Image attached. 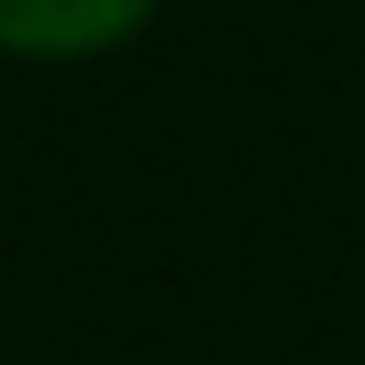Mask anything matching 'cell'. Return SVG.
<instances>
[{
	"label": "cell",
	"mask_w": 365,
	"mask_h": 365,
	"mask_svg": "<svg viewBox=\"0 0 365 365\" xmlns=\"http://www.w3.org/2000/svg\"><path fill=\"white\" fill-rule=\"evenodd\" d=\"M155 0H0V47L8 55H101L133 39Z\"/></svg>",
	"instance_id": "1"
}]
</instances>
